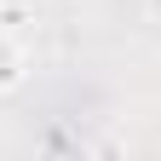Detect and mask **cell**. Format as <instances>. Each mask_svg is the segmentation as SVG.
Listing matches in <instances>:
<instances>
[{
	"instance_id": "1",
	"label": "cell",
	"mask_w": 161,
	"mask_h": 161,
	"mask_svg": "<svg viewBox=\"0 0 161 161\" xmlns=\"http://www.w3.org/2000/svg\"><path fill=\"white\" fill-rule=\"evenodd\" d=\"M23 75H29V52H23V40H17L12 23H0V98L23 86Z\"/></svg>"
},
{
	"instance_id": "2",
	"label": "cell",
	"mask_w": 161,
	"mask_h": 161,
	"mask_svg": "<svg viewBox=\"0 0 161 161\" xmlns=\"http://www.w3.org/2000/svg\"><path fill=\"white\" fill-rule=\"evenodd\" d=\"M144 17H150V23H161V0H144Z\"/></svg>"
}]
</instances>
